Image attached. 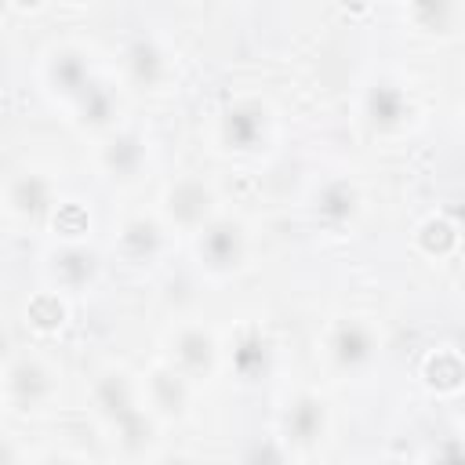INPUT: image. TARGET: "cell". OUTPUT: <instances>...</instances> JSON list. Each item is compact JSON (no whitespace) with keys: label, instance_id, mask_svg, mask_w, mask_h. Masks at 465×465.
<instances>
[{"label":"cell","instance_id":"9a60e30c","mask_svg":"<svg viewBox=\"0 0 465 465\" xmlns=\"http://www.w3.org/2000/svg\"><path fill=\"white\" fill-rule=\"evenodd\" d=\"M47 276H51V283H54L58 291L80 294V291H87V287L98 280V254H94L87 243L69 240V243L54 247V251L47 254Z\"/></svg>","mask_w":465,"mask_h":465},{"label":"cell","instance_id":"4fadbf2b","mask_svg":"<svg viewBox=\"0 0 465 465\" xmlns=\"http://www.w3.org/2000/svg\"><path fill=\"white\" fill-rule=\"evenodd\" d=\"M4 203L15 222H40L54 211V182L44 171H18L4 189Z\"/></svg>","mask_w":465,"mask_h":465},{"label":"cell","instance_id":"7402d4cb","mask_svg":"<svg viewBox=\"0 0 465 465\" xmlns=\"http://www.w3.org/2000/svg\"><path fill=\"white\" fill-rule=\"evenodd\" d=\"M36 465H80L73 454H65V450H54V454H47V458H40Z\"/></svg>","mask_w":465,"mask_h":465},{"label":"cell","instance_id":"8fae6325","mask_svg":"<svg viewBox=\"0 0 465 465\" xmlns=\"http://www.w3.org/2000/svg\"><path fill=\"white\" fill-rule=\"evenodd\" d=\"M171 73H174L171 54H167V47H163L156 36L138 33V36L124 47V76H127L131 87L160 91V87L171 80Z\"/></svg>","mask_w":465,"mask_h":465},{"label":"cell","instance_id":"6da1fadb","mask_svg":"<svg viewBox=\"0 0 465 465\" xmlns=\"http://www.w3.org/2000/svg\"><path fill=\"white\" fill-rule=\"evenodd\" d=\"M91 407L113 443L124 454H145L156 443V414L145 400L142 381H134L127 371L109 367L91 381Z\"/></svg>","mask_w":465,"mask_h":465},{"label":"cell","instance_id":"603a6c76","mask_svg":"<svg viewBox=\"0 0 465 465\" xmlns=\"http://www.w3.org/2000/svg\"><path fill=\"white\" fill-rule=\"evenodd\" d=\"M367 465H396V461H367Z\"/></svg>","mask_w":465,"mask_h":465},{"label":"cell","instance_id":"7c38bea8","mask_svg":"<svg viewBox=\"0 0 465 465\" xmlns=\"http://www.w3.org/2000/svg\"><path fill=\"white\" fill-rule=\"evenodd\" d=\"M363 116L374 131H400L414 116V98L400 80L378 76L363 94Z\"/></svg>","mask_w":465,"mask_h":465},{"label":"cell","instance_id":"9c48e42d","mask_svg":"<svg viewBox=\"0 0 465 465\" xmlns=\"http://www.w3.org/2000/svg\"><path fill=\"white\" fill-rule=\"evenodd\" d=\"M331 429L327 403L316 392H294L280 411V440L291 450H312L323 443Z\"/></svg>","mask_w":465,"mask_h":465},{"label":"cell","instance_id":"ac0fdd59","mask_svg":"<svg viewBox=\"0 0 465 465\" xmlns=\"http://www.w3.org/2000/svg\"><path fill=\"white\" fill-rule=\"evenodd\" d=\"M229 363L236 367V374H240L243 381H258V378L269 371V363H272V341L265 338V331L243 327V331L232 338Z\"/></svg>","mask_w":465,"mask_h":465},{"label":"cell","instance_id":"5bb4252c","mask_svg":"<svg viewBox=\"0 0 465 465\" xmlns=\"http://www.w3.org/2000/svg\"><path fill=\"white\" fill-rule=\"evenodd\" d=\"M167 222L156 218V214H131L124 225H120V258L127 265H153L163 251H167Z\"/></svg>","mask_w":465,"mask_h":465},{"label":"cell","instance_id":"e0dca14e","mask_svg":"<svg viewBox=\"0 0 465 465\" xmlns=\"http://www.w3.org/2000/svg\"><path fill=\"white\" fill-rule=\"evenodd\" d=\"M356 211H360V189H356L349 178H331V182H323V185L316 189V196H312V214H316L323 225H331V229L352 222Z\"/></svg>","mask_w":465,"mask_h":465},{"label":"cell","instance_id":"3957f363","mask_svg":"<svg viewBox=\"0 0 465 465\" xmlns=\"http://www.w3.org/2000/svg\"><path fill=\"white\" fill-rule=\"evenodd\" d=\"M196 243V262L207 276L225 280L247 265L251 254V232L236 214H218L203 232L193 236Z\"/></svg>","mask_w":465,"mask_h":465},{"label":"cell","instance_id":"44dd1931","mask_svg":"<svg viewBox=\"0 0 465 465\" xmlns=\"http://www.w3.org/2000/svg\"><path fill=\"white\" fill-rule=\"evenodd\" d=\"M429 465H465V440L461 436H443L429 450Z\"/></svg>","mask_w":465,"mask_h":465},{"label":"cell","instance_id":"ba28073f","mask_svg":"<svg viewBox=\"0 0 465 465\" xmlns=\"http://www.w3.org/2000/svg\"><path fill=\"white\" fill-rule=\"evenodd\" d=\"M44 84L54 98L76 105L98 80H94V69H91V58L84 47L76 44H58L47 51L44 58Z\"/></svg>","mask_w":465,"mask_h":465},{"label":"cell","instance_id":"d6986e66","mask_svg":"<svg viewBox=\"0 0 465 465\" xmlns=\"http://www.w3.org/2000/svg\"><path fill=\"white\" fill-rule=\"evenodd\" d=\"M76 124L80 127H87V131H102V134H109V131H116V113H120V102H116V94H113V87L109 84H94L76 105Z\"/></svg>","mask_w":465,"mask_h":465},{"label":"cell","instance_id":"ffe728a7","mask_svg":"<svg viewBox=\"0 0 465 465\" xmlns=\"http://www.w3.org/2000/svg\"><path fill=\"white\" fill-rule=\"evenodd\" d=\"M240 465H291V447L280 436H258L247 443Z\"/></svg>","mask_w":465,"mask_h":465},{"label":"cell","instance_id":"8992f818","mask_svg":"<svg viewBox=\"0 0 465 465\" xmlns=\"http://www.w3.org/2000/svg\"><path fill=\"white\" fill-rule=\"evenodd\" d=\"M167 363L174 371H182L193 385L196 381H207L214 378L218 363H222V345L214 338V331L200 320H182L174 331H171V341H167Z\"/></svg>","mask_w":465,"mask_h":465},{"label":"cell","instance_id":"7a4b0ae2","mask_svg":"<svg viewBox=\"0 0 465 465\" xmlns=\"http://www.w3.org/2000/svg\"><path fill=\"white\" fill-rule=\"evenodd\" d=\"M222 214L218 207V193L211 182H203L200 174H182L167 185L163 203H160V218L167 222L171 232H185L196 236L203 232L214 218Z\"/></svg>","mask_w":465,"mask_h":465},{"label":"cell","instance_id":"2e32d148","mask_svg":"<svg viewBox=\"0 0 465 465\" xmlns=\"http://www.w3.org/2000/svg\"><path fill=\"white\" fill-rule=\"evenodd\" d=\"M142 389H145V400L156 418H182L193 403V381L182 371H174L171 363L149 367L142 378Z\"/></svg>","mask_w":465,"mask_h":465},{"label":"cell","instance_id":"52a82bcc","mask_svg":"<svg viewBox=\"0 0 465 465\" xmlns=\"http://www.w3.org/2000/svg\"><path fill=\"white\" fill-rule=\"evenodd\" d=\"M4 392H7V403L15 411H44L58 396V374L44 356L18 352L7 360Z\"/></svg>","mask_w":465,"mask_h":465},{"label":"cell","instance_id":"277c9868","mask_svg":"<svg viewBox=\"0 0 465 465\" xmlns=\"http://www.w3.org/2000/svg\"><path fill=\"white\" fill-rule=\"evenodd\" d=\"M378 349H381L378 327L371 320H363V316H341L323 334V356L341 374L367 371L378 360Z\"/></svg>","mask_w":465,"mask_h":465},{"label":"cell","instance_id":"5b68a950","mask_svg":"<svg viewBox=\"0 0 465 465\" xmlns=\"http://www.w3.org/2000/svg\"><path fill=\"white\" fill-rule=\"evenodd\" d=\"M272 138V113L262 98H236L218 116V142L225 153L254 156Z\"/></svg>","mask_w":465,"mask_h":465},{"label":"cell","instance_id":"30bf717a","mask_svg":"<svg viewBox=\"0 0 465 465\" xmlns=\"http://www.w3.org/2000/svg\"><path fill=\"white\" fill-rule=\"evenodd\" d=\"M98 163L102 171L113 178V182H138L142 171L149 167V142L142 131L134 127H116L109 134H102V145H98Z\"/></svg>","mask_w":465,"mask_h":465}]
</instances>
